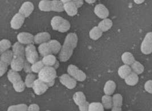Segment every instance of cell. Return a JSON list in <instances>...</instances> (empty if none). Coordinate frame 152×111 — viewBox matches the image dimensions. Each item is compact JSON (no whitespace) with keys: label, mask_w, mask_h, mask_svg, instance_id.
<instances>
[{"label":"cell","mask_w":152,"mask_h":111,"mask_svg":"<svg viewBox=\"0 0 152 111\" xmlns=\"http://www.w3.org/2000/svg\"><path fill=\"white\" fill-rule=\"evenodd\" d=\"M77 42L78 38L75 33H71L67 35L59 54L61 62H65L69 60L73 54L74 50L77 46Z\"/></svg>","instance_id":"cell-1"},{"label":"cell","mask_w":152,"mask_h":111,"mask_svg":"<svg viewBox=\"0 0 152 111\" xmlns=\"http://www.w3.org/2000/svg\"><path fill=\"white\" fill-rule=\"evenodd\" d=\"M38 78L48 85L49 87L53 86L57 77L56 69L54 67L45 66L38 73Z\"/></svg>","instance_id":"cell-2"},{"label":"cell","mask_w":152,"mask_h":111,"mask_svg":"<svg viewBox=\"0 0 152 111\" xmlns=\"http://www.w3.org/2000/svg\"><path fill=\"white\" fill-rule=\"evenodd\" d=\"M67 72L70 76L74 77L78 82H83L87 78L86 74L77 66L73 64H70L68 66Z\"/></svg>","instance_id":"cell-3"},{"label":"cell","mask_w":152,"mask_h":111,"mask_svg":"<svg viewBox=\"0 0 152 111\" xmlns=\"http://www.w3.org/2000/svg\"><path fill=\"white\" fill-rule=\"evenodd\" d=\"M141 51L145 55L152 53V32L148 33L141 45Z\"/></svg>","instance_id":"cell-4"},{"label":"cell","mask_w":152,"mask_h":111,"mask_svg":"<svg viewBox=\"0 0 152 111\" xmlns=\"http://www.w3.org/2000/svg\"><path fill=\"white\" fill-rule=\"evenodd\" d=\"M25 57L28 62L31 64L38 61L39 56L34 45L33 44L27 45L25 47Z\"/></svg>","instance_id":"cell-5"},{"label":"cell","mask_w":152,"mask_h":111,"mask_svg":"<svg viewBox=\"0 0 152 111\" xmlns=\"http://www.w3.org/2000/svg\"><path fill=\"white\" fill-rule=\"evenodd\" d=\"M49 88L48 84L39 79V78L35 80L33 89L37 95H41L45 93Z\"/></svg>","instance_id":"cell-6"},{"label":"cell","mask_w":152,"mask_h":111,"mask_svg":"<svg viewBox=\"0 0 152 111\" xmlns=\"http://www.w3.org/2000/svg\"><path fill=\"white\" fill-rule=\"evenodd\" d=\"M59 80L64 86L69 90L74 89L76 87L77 80L70 76L69 74H63L62 75L59 77Z\"/></svg>","instance_id":"cell-7"},{"label":"cell","mask_w":152,"mask_h":111,"mask_svg":"<svg viewBox=\"0 0 152 111\" xmlns=\"http://www.w3.org/2000/svg\"><path fill=\"white\" fill-rule=\"evenodd\" d=\"M34 9V6L31 2L26 1L23 2L19 9V13L22 14L25 18L28 17Z\"/></svg>","instance_id":"cell-8"},{"label":"cell","mask_w":152,"mask_h":111,"mask_svg":"<svg viewBox=\"0 0 152 111\" xmlns=\"http://www.w3.org/2000/svg\"><path fill=\"white\" fill-rule=\"evenodd\" d=\"M25 20V17L20 13L14 15L10 21V26L14 30H18L22 27Z\"/></svg>","instance_id":"cell-9"},{"label":"cell","mask_w":152,"mask_h":111,"mask_svg":"<svg viewBox=\"0 0 152 111\" xmlns=\"http://www.w3.org/2000/svg\"><path fill=\"white\" fill-rule=\"evenodd\" d=\"M94 13L99 18L105 19L107 18L110 15V12L107 7L103 4H97L94 8Z\"/></svg>","instance_id":"cell-10"},{"label":"cell","mask_w":152,"mask_h":111,"mask_svg":"<svg viewBox=\"0 0 152 111\" xmlns=\"http://www.w3.org/2000/svg\"><path fill=\"white\" fill-rule=\"evenodd\" d=\"M18 42L23 45H30L34 42V36L29 33L22 32L19 33L17 37Z\"/></svg>","instance_id":"cell-11"},{"label":"cell","mask_w":152,"mask_h":111,"mask_svg":"<svg viewBox=\"0 0 152 111\" xmlns=\"http://www.w3.org/2000/svg\"><path fill=\"white\" fill-rule=\"evenodd\" d=\"M25 60L24 58L20 56H14L10 63L11 69L16 71H21L24 68Z\"/></svg>","instance_id":"cell-12"},{"label":"cell","mask_w":152,"mask_h":111,"mask_svg":"<svg viewBox=\"0 0 152 111\" xmlns=\"http://www.w3.org/2000/svg\"><path fill=\"white\" fill-rule=\"evenodd\" d=\"M42 61L45 66L54 67L55 69H56L58 66V61H56V57L54 54H51L43 56Z\"/></svg>","instance_id":"cell-13"},{"label":"cell","mask_w":152,"mask_h":111,"mask_svg":"<svg viewBox=\"0 0 152 111\" xmlns=\"http://www.w3.org/2000/svg\"><path fill=\"white\" fill-rule=\"evenodd\" d=\"M113 106L112 108V111H121V107L123 105V99L121 95L117 93L113 96Z\"/></svg>","instance_id":"cell-14"},{"label":"cell","mask_w":152,"mask_h":111,"mask_svg":"<svg viewBox=\"0 0 152 111\" xmlns=\"http://www.w3.org/2000/svg\"><path fill=\"white\" fill-rule=\"evenodd\" d=\"M51 35L48 32H42L35 35L34 38V42L35 44H42L48 42L51 39Z\"/></svg>","instance_id":"cell-15"},{"label":"cell","mask_w":152,"mask_h":111,"mask_svg":"<svg viewBox=\"0 0 152 111\" xmlns=\"http://www.w3.org/2000/svg\"><path fill=\"white\" fill-rule=\"evenodd\" d=\"M78 7L72 2L69 1L67 3L64 4V10L67 15L71 17L75 16L77 13Z\"/></svg>","instance_id":"cell-16"},{"label":"cell","mask_w":152,"mask_h":111,"mask_svg":"<svg viewBox=\"0 0 152 111\" xmlns=\"http://www.w3.org/2000/svg\"><path fill=\"white\" fill-rule=\"evenodd\" d=\"M12 51L14 56H20L25 58V48L23 44L19 42H15L12 46Z\"/></svg>","instance_id":"cell-17"},{"label":"cell","mask_w":152,"mask_h":111,"mask_svg":"<svg viewBox=\"0 0 152 111\" xmlns=\"http://www.w3.org/2000/svg\"><path fill=\"white\" fill-rule=\"evenodd\" d=\"M14 57V54L12 51L7 50L1 54L0 56V62L5 63L7 65H10Z\"/></svg>","instance_id":"cell-18"},{"label":"cell","mask_w":152,"mask_h":111,"mask_svg":"<svg viewBox=\"0 0 152 111\" xmlns=\"http://www.w3.org/2000/svg\"><path fill=\"white\" fill-rule=\"evenodd\" d=\"M116 88V84L113 80H108L104 85V92L105 95H112Z\"/></svg>","instance_id":"cell-19"},{"label":"cell","mask_w":152,"mask_h":111,"mask_svg":"<svg viewBox=\"0 0 152 111\" xmlns=\"http://www.w3.org/2000/svg\"><path fill=\"white\" fill-rule=\"evenodd\" d=\"M124 80L125 83L127 85L130 86H134L135 85L138 83L139 80L138 74L133 71Z\"/></svg>","instance_id":"cell-20"},{"label":"cell","mask_w":152,"mask_h":111,"mask_svg":"<svg viewBox=\"0 0 152 111\" xmlns=\"http://www.w3.org/2000/svg\"><path fill=\"white\" fill-rule=\"evenodd\" d=\"M132 70L131 67L129 65H123L118 69V75L121 79H125L132 72Z\"/></svg>","instance_id":"cell-21"},{"label":"cell","mask_w":152,"mask_h":111,"mask_svg":"<svg viewBox=\"0 0 152 111\" xmlns=\"http://www.w3.org/2000/svg\"><path fill=\"white\" fill-rule=\"evenodd\" d=\"M113 25V22L109 18L103 19L98 24V27L100 28L103 32H106L111 29Z\"/></svg>","instance_id":"cell-22"},{"label":"cell","mask_w":152,"mask_h":111,"mask_svg":"<svg viewBox=\"0 0 152 111\" xmlns=\"http://www.w3.org/2000/svg\"><path fill=\"white\" fill-rule=\"evenodd\" d=\"M48 43L53 54L56 55L61 51L62 49V45L58 41L54 39L50 40V41H48Z\"/></svg>","instance_id":"cell-23"},{"label":"cell","mask_w":152,"mask_h":111,"mask_svg":"<svg viewBox=\"0 0 152 111\" xmlns=\"http://www.w3.org/2000/svg\"><path fill=\"white\" fill-rule=\"evenodd\" d=\"M7 79L9 82L12 84L14 83L15 82L22 80L21 77L18 71H14L13 69H10L7 72Z\"/></svg>","instance_id":"cell-24"},{"label":"cell","mask_w":152,"mask_h":111,"mask_svg":"<svg viewBox=\"0 0 152 111\" xmlns=\"http://www.w3.org/2000/svg\"><path fill=\"white\" fill-rule=\"evenodd\" d=\"M103 31L98 26H95L90 30L89 33L90 38L94 41L99 39L103 34Z\"/></svg>","instance_id":"cell-25"},{"label":"cell","mask_w":152,"mask_h":111,"mask_svg":"<svg viewBox=\"0 0 152 111\" xmlns=\"http://www.w3.org/2000/svg\"><path fill=\"white\" fill-rule=\"evenodd\" d=\"M121 60L124 64L129 66H131L136 61L134 56L129 52H125L123 53L121 56Z\"/></svg>","instance_id":"cell-26"},{"label":"cell","mask_w":152,"mask_h":111,"mask_svg":"<svg viewBox=\"0 0 152 111\" xmlns=\"http://www.w3.org/2000/svg\"><path fill=\"white\" fill-rule=\"evenodd\" d=\"M38 51H39L40 55L42 56L43 57L45 56H48V55L52 54L48 42H46V43H43L40 44L39 47H38Z\"/></svg>","instance_id":"cell-27"},{"label":"cell","mask_w":152,"mask_h":111,"mask_svg":"<svg viewBox=\"0 0 152 111\" xmlns=\"http://www.w3.org/2000/svg\"><path fill=\"white\" fill-rule=\"evenodd\" d=\"M52 11L56 12H62L64 10V4L61 0L51 1Z\"/></svg>","instance_id":"cell-28"},{"label":"cell","mask_w":152,"mask_h":111,"mask_svg":"<svg viewBox=\"0 0 152 111\" xmlns=\"http://www.w3.org/2000/svg\"><path fill=\"white\" fill-rule=\"evenodd\" d=\"M39 9L42 12H50L51 9V1L50 0H41L38 4Z\"/></svg>","instance_id":"cell-29"},{"label":"cell","mask_w":152,"mask_h":111,"mask_svg":"<svg viewBox=\"0 0 152 111\" xmlns=\"http://www.w3.org/2000/svg\"><path fill=\"white\" fill-rule=\"evenodd\" d=\"M73 100L79 106L86 101V97L82 92H77L73 95Z\"/></svg>","instance_id":"cell-30"},{"label":"cell","mask_w":152,"mask_h":111,"mask_svg":"<svg viewBox=\"0 0 152 111\" xmlns=\"http://www.w3.org/2000/svg\"><path fill=\"white\" fill-rule=\"evenodd\" d=\"M63 18L60 16H55L53 17L51 20V26L54 30L58 31L62 22L63 21Z\"/></svg>","instance_id":"cell-31"},{"label":"cell","mask_w":152,"mask_h":111,"mask_svg":"<svg viewBox=\"0 0 152 111\" xmlns=\"http://www.w3.org/2000/svg\"><path fill=\"white\" fill-rule=\"evenodd\" d=\"M102 103L104 106V108L107 110L112 109L113 106L112 97L110 95L105 94L102 98Z\"/></svg>","instance_id":"cell-32"},{"label":"cell","mask_w":152,"mask_h":111,"mask_svg":"<svg viewBox=\"0 0 152 111\" xmlns=\"http://www.w3.org/2000/svg\"><path fill=\"white\" fill-rule=\"evenodd\" d=\"M131 68L133 71L138 75L141 74L144 71V66L138 61H135L131 65Z\"/></svg>","instance_id":"cell-33"},{"label":"cell","mask_w":152,"mask_h":111,"mask_svg":"<svg viewBox=\"0 0 152 111\" xmlns=\"http://www.w3.org/2000/svg\"><path fill=\"white\" fill-rule=\"evenodd\" d=\"M45 66L44 65L42 61H38L37 62L34 63L32 64L31 66L30 67V70L33 72L38 74L40 71Z\"/></svg>","instance_id":"cell-34"},{"label":"cell","mask_w":152,"mask_h":111,"mask_svg":"<svg viewBox=\"0 0 152 111\" xmlns=\"http://www.w3.org/2000/svg\"><path fill=\"white\" fill-rule=\"evenodd\" d=\"M12 46V43L10 41L6 39H2L0 41V52L1 54L3 53L4 52L9 50Z\"/></svg>","instance_id":"cell-35"},{"label":"cell","mask_w":152,"mask_h":111,"mask_svg":"<svg viewBox=\"0 0 152 111\" xmlns=\"http://www.w3.org/2000/svg\"><path fill=\"white\" fill-rule=\"evenodd\" d=\"M35 80H36V76L34 74L31 73L28 74L26 77L25 80L26 86L28 88H33V86Z\"/></svg>","instance_id":"cell-36"},{"label":"cell","mask_w":152,"mask_h":111,"mask_svg":"<svg viewBox=\"0 0 152 111\" xmlns=\"http://www.w3.org/2000/svg\"><path fill=\"white\" fill-rule=\"evenodd\" d=\"M28 110V105L25 104H17L10 106L8 109V111H26Z\"/></svg>","instance_id":"cell-37"},{"label":"cell","mask_w":152,"mask_h":111,"mask_svg":"<svg viewBox=\"0 0 152 111\" xmlns=\"http://www.w3.org/2000/svg\"><path fill=\"white\" fill-rule=\"evenodd\" d=\"M26 84L25 82H23L22 80L17 81L13 84V87L17 92H22L25 90L26 87Z\"/></svg>","instance_id":"cell-38"},{"label":"cell","mask_w":152,"mask_h":111,"mask_svg":"<svg viewBox=\"0 0 152 111\" xmlns=\"http://www.w3.org/2000/svg\"><path fill=\"white\" fill-rule=\"evenodd\" d=\"M104 110V106L102 103L99 102H93L89 105V111H103Z\"/></svg>","instance_id":"cell-39"},{"label":"cell","mask_w":152,"mask_h":111,"mask_svg":"<svg viewBox=\"0 0 152 111\" xmlns=\"http://www.w3.org/2000/svg\"><path fill=\"white\" fill-rule=\"evenodd\" d=\"M70 27H71V25L69 22L64 19L58 31L60 33H66L69 30Z\"/></svg>","instance_id":"cell-40"},{"label":"cell","mask_w":152,"mask_h":111,"mask_svg":"<svg viewBox=\"0 0 152 111\" xmlns=\"http://www.w3.org/2000/svg\"><path fill=\"white\" fill-rule=\"evenodd\" d=\"M9 65L5 63L0 62V76L2 77L7 71Z\"/></svg>","instance_id":"cell-41"},{"label":"cell","mask_w":152,"mask_h":111,"mask_svg":"<svg viewBox=\"0 0 152 111\" xmlns=\"http://www.w3.org/2000/svg\"><path fill=\"white\" fill-rule=\"evenodd\" d=\"M144 88L147 92L152 94V80H149L145 83Z\"/></svg>","instance_id":"cell-42"},{"label":"cell","mask_w":152,"mask_h":111,"mask_svg":"<svg viewBox=\"0 0 152 111\" xmlns=\"http://www.w3.org/2000/svg\"><path fill=\"white\" fill-rule=\"evenodd\" d=\"M89 105L90 103L86 101L85 102L83 103L82 104L79 105V110L80 111H88L89 109Z\"/></svg>","instance_id":"cell-43"},{"label":"cell","mask_w":152,"mask_h":111,"mask_svg":"<svg viewBox=\"0 0 152 111\" xmlns=\"http://www.w3.org/2000/svg\"><path fill=\"white\" fill-rule=\"evenodd\" d=\"M40 110V108L38 105L36 104H30L28 107V111H39Z\"/></svg>","instance_id":"cell-44"},{"label":"cell","mask_w":152,"mask_h":111,"mask_svg":"<svg viewBox=\"0 0 152 111\" xmlns=\"http://www.w3.org/2000/svg\"><path fill=\"white\" fill-rule=\"evenodd\" d=\"M71 1H72L77 7H80L83 5V0H71Z\"/></svg>","instance_id":"cell-45"},{"label":"cell","mask_w":152,"mask_h":111,"mask_svg":"<svg viewBox=\"0 0 152 111\" xmlns=\"http://www.w3.org/2000/svg\"><path fill=\"white\" fill-rule=\"evenodd\" d=\"M133 1L136 4H138V5H140V4H142L145 1V0H133Z\"/></svg>","instance_id":"cell-46"},{"label":"cell","mask_w":152,"mask_h":111,"mask_svg":"<svg viewBox=\"0 0 152 111\" xmlns=\"http://www.w3.org/2000/svg\"><path fill=\"white\" fill-rule=\"evenodd\" d=\"M87 3L89 4H94L96 2V0H84Z\"/></svg>","instance_id":"cell-47"},{"label":"cell","mask_w":152,"mask_h":111,"mask_svg":"<svg viewBox=\"0 0 152 111\" xmlns=\"http://www.w3.org/2000/svg\"><path fill=\"white\" fill-rule=\"evenodd\" d=\"M61 1L62 2L63 4H65V3H67V2H69V1H71V0H61Z\"/></svg>","instance_id":"cell-48"},{"label":"cell","mask_w":152,"mask_h":111,"mask_svg":"<svg viewBox=\"0 0 152 111\" xmlns=\"http://www.w3.org/2000/svg\"><path fill=\"white\" fill-rule=\"evenodd\" d=\"M99 1H100V0H99Z\"/></svg>","instance_id":"cell-49"}]
</instances>
